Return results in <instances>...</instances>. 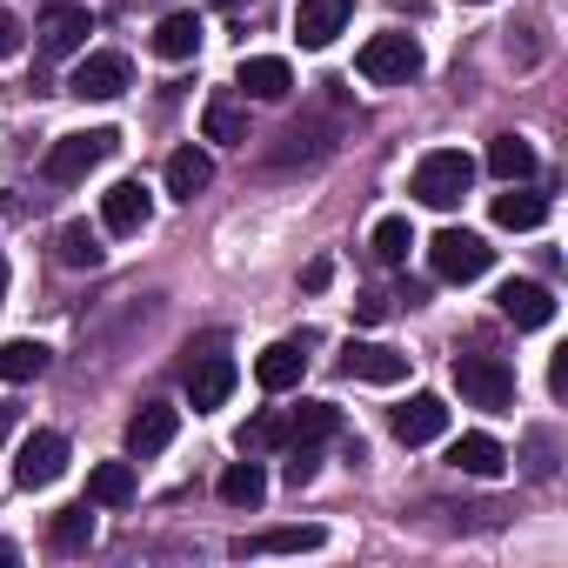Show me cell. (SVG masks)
<instances>
[{
	"instance_id": "cell-37",
	"label": "cell",
	"mask_w": 568,
	"mask_h": 568,
	"mask_svg": "<svg viewBox=\"0 0 568 568\" xmlns=\"http://www.w3.org/2000/svg\"><path fill=\"white\" fill-rule=\"evenodd\" d=\"M328 274H335V261H308V274H302V288L315 295V288H328Z\"/></svg>"
},
{
	"instance_id": "cell-1",
	"label": "cell",
	"mask_w": 568,
	"mask_h": 568,
	"mask_svg": "<svg viewBox=\"0 0 568 568\" xmlns=\"http://www.w3.org/2000/svg\"><path fill=\"white\" fill-rule=\"evenodd\" d=\"M468 181H475V161H468L462 148H428V154L415 161L408 194H415L422 207H455V201L468 194Z\"/></svg>"
},
{
	"instance_id": "cell-24",
	"label": "cell",
	"mask_w": 568,
	"mask_h": 568,
	"mask_svg": "<svg viewBox=\"0 0 568 568\" xmlns=\"http://www.w3.org/2000/svg\"><path fill=\"white\" fill-rule=\"evenodd\" d=\"M488 174H495L501 187H508V181H528V174H535V148H528L521 134H495V141H488Z\"/></svg>"
},
{
	"instance_id": "cell-3",
	"label": "cell",
	"mask_w": 568,
	"mask_h": 568,
	"mask_svg": "<svg viewBox=\"0 0 568 568\" xmlns=\"http://www.w3.org/2000/svg\"><path fill=\"white\" fill-rule=\"evenodd\" d=\"M355 68H362V81H375V88H408V81L422 74V41H415V34H368L362 54H355Z\"/></svg>"
},
{
	"instance_id": "cell-7",
	"label": "cell",
	"mask_w": 568,
	"mask_h": 568,
	"mask_svg": "<svg viewBox=\"0 0 568 568\" xmlns=\"http://www.w3.org/2000/svg\"><path fill=\"white\" fill-rule=\"evenodd\" d=\"M234 382H241V368H234L221 348H201V355L187 362V408H194V415L221 408V402L234 395Z\"/></svg>"
},
{
	"instance_id": "cell-32",
	"label": "cell",
	"mask_w": 568,
	"mask_h": 568,
	"mask_svg": "<svg viewBox=\"0 0 568 568\" xmlns=\"http://www.w3.org/2000/svg\"><path fill=\"white\" fill-rule=\"evenodd\" d=\"M54 548H61V555H81V548H94V515H88V501L54 515Z\"/></svg>"
},
{
	"instance_id": "cell-29",
	"label": "cell",
	"mask_w": 568,
	"mask_h": 568,
	"mask_svg": "<svg viewBox=\"0 0 568 568\" xmlns=\"http://www.w3.org/2000/svg\"><path fill=\"white\" fill-rule=\"evenodd\" d=\"M335 428H342V408H335V402H302V408L288 415V442H315V448H322Z\"/></svg>"
},
{
	"instance_id": "cell-26",
	"label": "cell",
	"mask_w": 568,
	"mask_h": 568,
	"mask_svg": "<svg viewBox=\"0 0 568 568\" xmlns=\"http://www.w3.org/2000/svg\"><path fill=\"white\" fill-rule=\"evenodd\" d=\"M261 495H267V468L247 455V462H227V475H221V501L227 508H261Z\"/></svg>"
},
{
	"instance_id": "cell-19",
	"label": "cell",
	"mask_w": 568,
	"mask_h": 568,
	"mask_svg": "<svg viewBox=\"0 0 568 568\" xmlns=\"http://www.w3.org/2000/svg\"><path fill=\"white\" fill-rule=\"evenodd\" d=\"M448 468H462V475H475V481H495V475L508 468V448H501L495 435H462V442L448 448Z\"/></svg>"
},
{
	"instance_id": "cell-20",
	"label": "cell",
	"mask_w": 568,
	"mask_h": 568,
	"mask_svg": "<svg viewBox=\"0 0 568 568\" xmlns=\"http://www.w3.org/2000/svg\"><path fill=\"white\" fill-rule=\"evenodd\" d=\"M328 528L322 521H288V528H261L254 541H241V555H302V548H322Z\"/></svg>"
},
{
	"instance_id": "cell-41",
	"label": "cell",
	"mask_w": 568,
	"mask_h": 568,
	"mask_svg": "<svg viewBox=\"0 0 568 568\" xmlns=\"http://www.w3.org/2000/svg\"><path fill=\"white\" fill-rule=\"evenodd\" d=\"M8 422H14V408H8V402H0V448H8Z\"/></svg>"
},
{
	"instance_id": "cell-18",
	"label": "cell",
	"mask_w": 568,
	"mask_h": 568,
	"mask_svg": "<svg viewBox=\"0 0 568 568\" xmlns=\"http://www.w3.org/2000/svg\"><path fill=\"white\" fill-rule=\"evenodd\" d=\"M495 302H501V315H508L515 328H548V322H555V295L541 288V281H508Z\"/></svg>"
},
{
	"instance_id": "cell-44",
	"label": "cell",
	"mask_w": 568,
	"mask_h": 568,
	"mask_svg": "<svg viewBox=\"0 0 568 568\" xmlns=\"http://www.w3.org/2000/svg\"><path fill=\"white\" fill-rule=\"evenodd\" d=\"M214 8H227V0H214Z\"/></svg>"
},
{
	"instance_id": "cell-14",
	"label": "cell",
	"mask_w": 568,
	"mask_h": 568,
	"mask_svg": "<svg viewBox=\"0 0 568 568\" xmlns=\"http://www.w3.org/2000/svg\"><path fill=\"white\" fill-rule=\"evenodd\" d=\"M348 21H355V0H302L295 8V41L302 48H328Z\"/></svg>"
},
{
	"instance_id": "cell-42",
	"label": "cell",
	"mask_w": 568,
	"mask_h": 568,
	"mask_svg": "<svg viewBox=\"0 0 568 568\" xmlns=\"http://www.w3.org/2000/svg\"><path fill=\"white\" fill-rule=\"evenodd\" d=\"M0 302H8V261H0Z\"/></svg>"
},
{
	"instance_id": "cell-5",
	"label": "cell",
	"mask_w": 568,
	"mask_h": 568,
	"mask_svg": "<svg viewBox=\"0 0 568 568\" xmlns=\"http://www.w3.org/2000/svg\"><path fill=\"white\" fill-rule=\"evenodd\" d=\"M428 267H435L442 281H481V274L495 267V247H488L481 234H468V227H442V234L428 241Z\"/></svg>"
},
{
	"instance_id": "cell-9",
	"label": "cell",
	"mask_w": 568,
	"mask_h": 568,
	"mask_svg": "<svg viewBox=\"0 0 568 568\" xmlns=\"http://www.w3.org/2000/svg\"><path fill=\"white\" fill-rule=\"evenodd\" d=\"M61 468H68V435L41 428V435H28V442H21L14 481H21V488H54V481H61Z\"/></svg>"
},
{
	"instance_id": "cell-15",
	"label": "cell",
	"mask_w": 568,
	"mask_h": 568,
	"mask_svg": "<svg viewBox=\"0 0 568 568\" xmlns=\"http://www.w3.org/2000/svg\"><path fill=\"white\" fill-rule=\"evenodd\" d=\"M174 435H181V408H168V402H148V408L128 422V455H134V462H148V455H161Z\"/></svg>"
},
{
	"instance_id": "cell-11",
	"label": "cell",
	"mask_w": 568,
	"mask_h": 568,
	"mask_svg": "<svg viewBox=\"0 0 568 568\" xmlns=\"http://www.w3.org/2000/svg\"><path fill=\"white\" fill-rule=\"evenodd\" d=\"M234 88H241L247 101H288V88H295V68L281 61V54H241V68H234Z\"/></svg>"
},
{
	"instance_id": "cell-22",
	"label": "cell",
	"mask_w": 568,
	"mask_h": 568,
	"mask_svg": "<svg viewBox=\"0 0 568 568\" xmlns=\"http://www.w3.org/2000/svg\"><path fill=\"white\" fill-rule=\"evenodd\" d=\"M48 362H54V348H48V342H28V335L0 342V382H41V375H48Z\"/></svg>"
},
{
	"instance_id": "cell-13",
	"label": "cell",
	"mask_w": 568,
	"mask_h": 568,
	"mask_svg": "<svg viewBox=\"0 0 568 568\" xmlns=\"http://www.w3.org/2000/svg\"><path fill=\"white\" fill-rule=\"evenodd\" d=\"M335 128H322V121H295V128H281V148L267 154V168H315V161H328L335 154V141H328Z\"/></svg>"
},
{
	"instance_id": "cell-12",
	"label": "cell",
	"mask_w": 568,
	"mask_h": 568,
	"mask_svg": "<svg viewBox=\"0 0 568 568\" xmlns=\"http://www.w3.org/2000/svg\"><path fill=\"white\" fill-rule=\"evenodd\" d=\"M154 221V194L141 187V181H114L108 194H101V227L108 234H141Z\"/></svg>"
},
{
	"instance_id": "cell-17",
	"label": "cell",
	"mask_w": 568,
	"mask_h": 568,
	"mask_svg": "<svg viewBox=\"0 0 568 568\" xmlns=\"http://www.w3.org/2000/svg\"><path fill=\"white\" fill-rule=\"evenodd\" d=\"M395 442H408V448H422V442H435L442 428H448V402L442 395H415L408 408H395Z\"/></svg>"
},
{
	"instance_id": "cell-16",
	"label": "cell",
	"mask_w": 568,
	"mask_h": 568,
	"mask_svg": "<svg viewBox=\"0 0 568 568\" xmlns=\"http://www.w3.org/2000/svg\"><path fill=\"white\" fill-rule=\"evenodd\" d=\"M88 34H94V21H88V8H68V0H61V8H48L41 14V54H81L88 48Z\"/></svg>"
},
{
	"instance_id": "cell-25",
	"label": "cell",
	"mask_w": 568,
	"mask_h": 568,
	"mask_svg": "<svg viewBox=\"0 0 568 568\" xmlns=\"http://www.w3.org/2000/svg\"><path fill=\"white\" fill-rule=\"evenodd\" d=\"M495 221H501V227H515V234H528V227H541V221H548V201H541V194H528L521 181H508V194H495Z\"/></svg>"
},
{
	"instance_id": "cell-4",
	"label": "cell",
	"mask_w": 568,
	"mask_h": 568,
	"mask_svg": "<svg viewBox=\"0 0 568 568\" xmlns=\"http://www.w3.org/2000/svg\"><path fill=\"white\" fill-rule=\"evenodd\" d=\"M455 388H462L475 408H488V415L515 408V368H508L501 355H481V348L455 355Z\"/></svg>"
},
{
	"instance_id": "cell-38",
	"label": "cell",
	"mask_w": 568,
	"mask_h": 568,
	"mask_svg": "<svg viewBox=\"0 0 568 568\" xmlns=\"http://www.w3.org/2000/svg\"><path fill=\"white\" fill-rule=\"evenodd\" d=\"M355 315H362V322H382V315H388V302H382V295H362V302H355Z\"/></svg>"
},
{
	"instance_id": "cell-23",
	"label": "cell",
	"mask_w": 568,
	"mask_h": 568,
	"mask_svg": "<svg viewBox=\"0 0 568 568\" xmlns=\"http://www.w3.org/2000/svg\"><path fill=\"white\" fill-rule=\"evenodd\" d=\"M201 134L221 141V148H241V141H247V108H241L234 94H214V101L201 108Z\"/></svg>"
},
{
	"instance_id": "cell-10",
	"label": "cell",
	"mask_w": 568,
	"mask_h": 568,
	"mask_svg": "<svg viewBox=\"0 0 568 568\" xmlns=\"http://www.w3.org/2000/svg\"><path fill=\"white\" fill-rule=\"evenodd\" d=\"M308 335H288V342H274V348H261V362H254V382L267 388V395H288L302 375H308Z\"/></svg>"
},
{
	"instance_id": "cell-35",
	"label": "cell",
	"mask_w": 568,
	"mask_h": 568,
	"mask_svg": "<svg viewBox=\"0 0 568 568\" xmlns=\"http://www.w3.org/2000/svg\"><path fill=\"white\" fill-rule=\"evenodd\" d=\"M528 475H535V481H548V475H555V435H548V428H535V435H528Z\"/></svg>"
},
{
	"instance_id": "cell-6",
	"label": "cell",
	"mask_w": 568,
	"mask_h": 568,
	"mask_svg": "<svg viewBox=\"0 0 568 568\" xmlns=\"http://www.w3.org/2000/svg\"><path fill=\"white\" fill-rule=\"evenodd\" d=\"M128 81H134V61L101 48V54H81V68L68 74V94L74 101H114V94H128Z\"/></svg>"
},
{
	"instance_id": "cell-40",
	"label": "cell",
	"mask_w": 568,
	"mask_h": 568,
	"mask_svg": "<svg viewBox=\"0 0 568 568\" xmlns=\"http://www.w3.org/2000/svg\"><path fill=\"white\" fill-rule=\"evenodd\" d=\"M14 561H21V548H14V541H0V568H14Z\"/></svg>"
},
{
	"instance_id": "cell-36",
	"label": "cell",
	"mask_w": 568,
	"mask_h": 568,
	"mask_svg": "<svg viewBox=\"0 0 568 568\" xmlns=\"http://www.w3.org/2000/svg\"><path fill=\"white\" fill-rule=\"evenodd\" d=\"M14 48H21V21H14V14H8V8H0V61H8V54H14Z\"/></svg>"
},
{
	"instance_id": "cell-33",
	"label": "cell",
	"mask_w": 568,
	"mask_h": 568,
	"mask_svg": "<svg viewBox=\"0 0 568 568\" xmlns=\"http://www.w3.org/2000/svg\"><path fill=\"white\" fill-rule=\"evenodd\" d=\"M322 475V448L315 442H288V468H281V481H288V488H308Z\"/></svg>"
},
{
	"instance_id": "cell-31",
	"label": "cell",
	"mask_w": 568,
	"mask_h": 568,
	"mask_svg": "<svg viewBox=\"0 0 568 568\" xmlns=\"http://www.w3.org/2000/svg\"><path fill=\"white\" fill-rule=\"evenodd\" d=\"M101 254H108V247H101V234H94L88 221H68V227H61V261H68V267H101Z\"/></svg>"
},
{
	"instance_id": "cell-27",
	"label": "cell",
	"mask_w": 568,
	"mask_h": 568,
	"mask_svg": "<svg viewBox=\"0 0 568 568\" xmlns=\"http://www.w3.org/2000/svg\"><path fill=\"white\" fill-rule=\"evenodd\" d=\"M201 34H207L201 14H168V21L154 28V54H161V61H187V54L201 48Z\"/></svg>"
},
{
	"instance_id": "cell-43",
	"label": "cell",
	"mask_w": 568,
	"mask_h": 568,
	"mask_svg": "<svg viewBox=\"0 0 568 568\" xmlns=\"http://www.w3.org/2000/svg\"><path fill=\"white\" fill-rule=\"evenodd\" d=\"M468 8H488V0H468Z\"/></svg>"
},
{
	"instance_id": "cell-8",
	"label": "cell",
	"mask_w": 568,
	"mask_h": 568,
	"mask_svg": "<svg viewBox=\"0 0 568 568\" xmlns=\"http://www.w3.org/2000/svg\"><path fill=\"white\" fill-rule=\"evenodd\" d=\"M342 375L348 382H375V388H395L408 375V355L388 348V342H348L342 348Z\"/></svg>"
},
{
	"instance_id": "cell-2",
	"label": "cell",
	"mask_w": 568,
	"mask_h": 568,
	"mask_svg": "<svg viewBox=\"0 0 568 568\" xmlns=\"http://www.w3.org/2000/svg\"><path fill=\"white\" fill-rule=\"evenodd\" d=\"M121 148V134L114 128H88V134H61L54 148H48V161H41V174L54 181V187H74V181H88L108 154Z\"/></svg>"
},
{
	"instance_id": "cell-34",
	"label": "cell",
	"mask_w": 568,
	"mask_h": 568,
	"mask_svg": "<svg viewBox=\"0 0 568 568\" xmlns=\"http://www.w3.org/2000/svg\"><path fill=\"white\" fill-rule=\"evenodd\" d=\"M274 442H288V422H281V415H254V422L241 428V455H261V448H274Z\"/></svg>"
},
{
	"instance_id": "cell-28",
	"label": "cell",
	"mask_w": 568,
	"mask_h": 568,
	"mask_svg": "<svg viewBox=\"0 0 568 568\" xmlns=\"http://www.w3.org/2000/svg\"><path fill=\"white\" fill-rule=\"evenodd\" d=\"M88 501L128 508V501H134V462H101V468L88 475Z\"/></svg>"
},
{
	"instance_id": "cell-21",
	"label": "cell",
	"mask_w": 568,
	"mask_h": 568,
	"mask_svg": "<svg viewBox=\"0 0 568 568\" xmlns=\"http://www.w3.org/2000/svg\"><path fill=\"white\" fill-rule=\"evenodd\" d=\"M207 181H214V161H207V148H174V154H168V194H174V201H194V194H207Z\"/></svg>"
},
{
	"instance_id": "cell-39",
	"label": "cell",
	"mask_w": 568,
	"mask_h": 568,
	"mask_svg": "<svg viewBox=\"0 0 568 568\" xmlns=\"http://www.w3.org/2000/svg\"><path fill=\"white\" fill-rule=\"evenodd\" d=\"M548 388H555V395H568V355H555V368H548Z\"/></svg>"
},
{
	"instance_id": "cell-30",
	"label": "cell",
	"mask_w": 568,
	"mask_h": 568,
	"mask_svg": "<svg viewBox=\"0 0 568 568\" xmlns=\"http://www.w3.org/2000/svg\"><path fill=\"white\" fill-rule=\"evenodd\" d=\"M408 247H415V227H408V214H388V221H375V261H382V267H402V261H408Z\"/></svg>"
}]
</instances>
